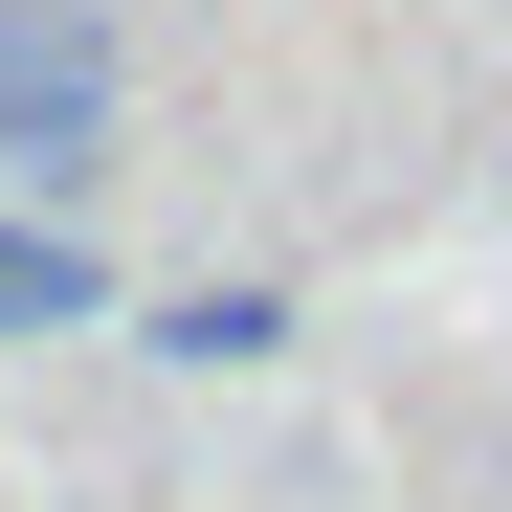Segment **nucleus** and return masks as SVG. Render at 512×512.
Instances as JSON below:
<instances>
[{"label":"nucleus","mask_w":512,"mask_h":512,"mask_svg":"<svg viewBox=\"0 0 512 512\" xmlns=\"http://www.w3.org/2000/svg\"><path fill=\"white\" fill-rule=\"evenodd\" d=\"M112 112H134L112 0H0V201H23V223H67L112 179Z\"/></svg>","instance_id":"f257e3e1"},{"label":"nucleus","mask_w":512,"mask_h":512,"mask_svg":"<svg viewBox=\"0 0 512 512\" xmlns=\"http://www.w3.org/2000/svg\"><path fill=\"white\" fill-rule=\"evenodd\" d=\"M268 334H290V290H179V312H156V357H201V379H245Z\"/></svg>","instance_id":"7ed1b4c3"},{"label":"nucleus","mask_w":512,"mask_h":512,"mask_svg":"<svg viewBox=\"0 0 512 512\" xmlns=\"http://www.w3.org/2000/svg\"><path fill=\"white\" fill-rule=\"evenodd\" d=\"M45 334H112V268H90V223L0 201V357H45Z\"/></svg>","instance_id":"f03ea898"}]
</instances>
